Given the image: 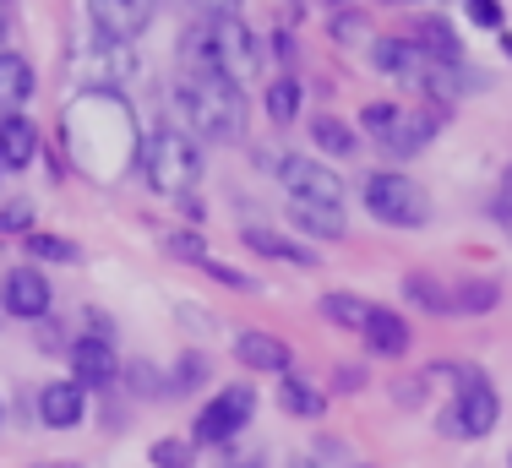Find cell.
<instances>
[{
  "instance_id": "29",
  "label": "cell",
  "mask_w": 512,
  "mask_h": 468,
  "mask_svg": "<svg viewBox=\"0 0 512 468\" xmlns=\"http://www.w3.org/2000/svg\"><path fill=\"white\" fill-rule=\"evenodd\" d=\"M207 381V360L202 354H180V365H175V376H164V387H169V398H186V392H197Z\"/></svg>"
},
{
  "instance_id": "39",
  "label": "cell",
  "mask_w": 512,
  "mask_h": 468,
  "mask_svg": "<svg viewBox=\"0 0 512 468\" xmlns=\"http://www.w3.org/2000/svg\"><path fill=\"white\" fill-rule=\"evenodd\" d=\"M491 213L502 218V224H512V169L502 175V191H496V202H491Z\"/></svg>"
},
{
  "instance_id": "5",
  "label": "cell",
  "mask_w": 512,
  "mask_h": 468,
  "mask_svg": "<svg viewBox=\"0 0 512 468\" xmlns=\"http://www.w3.org/2000/svg\"><path fill=\"white\" fill-rule=\"evenodd\" d=\"M365 213L387 229H425L431 224V196L420 180L398 175V169H376L365 180Z\"/></svg>"
},
{
  "instance_id": "22",
  "label": "cell",
  "mask_w": 512,
  "mask_h": 468,
  "mask_svg": "<svg viewBox=\"0 0 512 468\" xmlns=\"http://www.w3.org/2000/svg\"><path fill=\"white\" fill-rule=\"evenodd\" d=\"M404 300L420 305V311H431V316H453V283H442L431 273H409L404 278Z\"/></svg>"
},
{
  "instance_id": "48",
  "label": "cell",
  "mask_w": 512,
  "mask_h": 468,
  "mask_svg": "<svg viewBox=\"0 0 512 468\" xmlns=\"http://www.w3.org/2000/svg\"><path fill=\"white\" fill-rule=\"evenodd\" d=\"M507 468H512V452H507Z\"/></svg>"
},
{
  "instance_id": "21",
  "label": "cell",
  "mask_w": 512,
  "mask_h": 468,
  "mask_svg": "<svg viewBox=\"0 0 512 468\" xmlns=\"http://www.w3.org/2000/svg\"><path fill=\"white\" fill-rule=\"evenodd\" d=\"M289 218L295 229L316 234V240H344V207H322V202H289Z\"/></svg>"
},
{
  "instance_id": "16",
  "label": "cell",
  "mask_w": 512,
  "mask_h": 468,
  "mask_svg": "<svg viewBox=\"0 0 512 468\" xmlns=\"http://www.w3.org/2000/svg\"><path fill=\"white\" fill-rule=\"evenodd\" d=\"M240 240H246V251H256V256H273V262H289V267H316V262H322V256L311 251V245L284 240L278 229H262V224H246V229H240Z\"/></svg>"
},
{
  "instance_id": "28",
  "label": "cell",
  "mask_w": 512,
  "mask_h": 468,
  "mask_svg": "<svg viewBox=\"0 0 512 468\" xmlns=\"http://www.w3.org/2000/svg\"><path fill=\"white\" fill-rule=\"evenodd\" d=\"M22 245H28V256H33V262H60V267L82 262V245H71L66 234H39V229H33Z\"/></svg>"
},
{
  "instance_id": "14",
  "label": "cell",
  "mask_w": 512,
  "mask_h": 468,
  "mask_svg": "<svg viewBox=\"0 0 512 468\" xmlns=\"http://www.w3.org/2000/svg\"><path fill=\"white\" fill-rule=\"evenodd\" d=\"M371 66L382 71V77L414 82V88H420V77H425V55L414 49V39H376L371 44Z\"/></svg>"
},
{
  "instance_id": "19",
  "label": "cell",
  "mask_w": 512,
  "mask_h": 468,
  "mask_svg": "<svg viewBox=\"0 0 512 468\" xmlns=\"http://www.w3.org/2000/svg\"><path fill=\"white\" fill-rule=\"evenodd\" d=\"M365 343H371V354H382V360H404L414 332H409V322L398 311H382V305H376L371 327H365Z\"/></svg>"
},
{
  "instance_id": "1",
  "label": "cell",
  "mask_w": 512,
  "mask_h": 468,
  "mask_svg": "<svg viewBox=\"0 0 512 468\" xmlns=\"http://www.w3.org/2000/svg\"><path fill=\"white\" fill-rule=\"evenodd\" d=\"M66 153L93 186H115L131 164H142V131L131 104L115 88H82L66 104Z\"/></svg>"
},
{
  "instance_id": "25",
  "label": "cell",
  "mask_w": 512,
  "mask_h": 468,
  "mask_svg": "<svg viewBox=\"0 0 512 468\" xmlns=\"http://www.w3.org/2000/svg\"><path fill=\"white\" fill-rule=\"evenodd\" d=\"M311 142L322 147L327 158H355V147H360L355 126H344L338 115H316V120H311Z\"/></svg>"
},
{
  "instance_id": "26",
  "label": "cell",
  "mask_w": 512,
  "mask_h": 468,
  "mask_svg": "<svg viewBox=\"0 0 512 468\" xmlns=\"http://www.w3.org/2000/svg\"><path fill=\"white\" fill-rule=\"evenodd\" d=\"M300 98H306V88H300V77H278V82H267V120L273 126H289V120L300 115Z\"/></svg>"
},
{
  "instance_id": "30",
  "label": "cell",
  "mask_w": 512,
  "mask_h": 468,
  "mask_svg": "<svg viewBox=\"0 0 512 468\" xmlns=\"http://www.w3.org/2000/svg\"><path fill=\"white\" fill-rule=\"evenodd\" d=\"M327 33H333V44H365L371 39V17L355 11V6H344L333 22H327Z\"/></svg>"
},
{
  "instance_id": "33",
  "label": "cell",
  "mask_w": 512,
  "mask_h": 468,
  "mask_svg": "<svg viewBox=\"0 0 512 468\" xmlns=\"http://www.w3.org/2000/svg\"><path fill=\"white\" fill-rule=\"evenodd\" d=\"M126 371V381H131V392H142V398H169V387H164V376L153 371L148 360H131V365H120Z\"/></svg>"
},
{
  "instance_id": "20",
  "label": "cell",
  "mask_w": 512,
  "mask_h": 468,
  "mask_svg": "<svg viewBox=\"0 0 512 468\" xmlns=\"http://www.w3.org/2000/svg\"><path fill=\"white\" fill-rule=\"evenodd\" d=\"M414 49H420L425 60H442V66H463V44L442 17H425L420 28H414Z\"/></svg>"
},
{
  "instance_id": "47",
  "label": "cell",
  "mask_w": 512,
  "mask_h": 468,
  "mask_svg": "<svg viewBox=\"0 0 512 468\" xmlns=\"http://www.w3.org/2000/svg\"><path fill=\"white\" fill-rule=\"evenodd\" d=\"M502 49H507V55H512V39H502Z\"/></svg>"
},
{
  "instance_id": "46",
  "label": "cell",
  "mask_w": 512,
  "mask_h": 468,
  "mask_svg": "<svg viewBox=\"0 0 512 468\" xmlns=\"http://www.w3.org/2000/svg\"><path fill=\"white\" fill-rule=\"evenodd\" d=\"M235 468H262V463H235Z\"/></svg>"
},
{
  "instance_id": "38",
  "label": "cell",
  "mask_w": 512,
  "mask_h": 468,
  "mask_svg": "<svg viewBox=\"0 0 512 468\" xmlns=\"http://www.w3.org/2000/svg\"><path fill=\"white\" fill-rule=\"evenodd\" d=\"M360 387H365L360 365H338V371H333V392H360Z\"/></svg>"
},
{
  "instance_id": "18",
  "label": "cell",
  "mask_w": 512,
  "mask_h": 468,
  "mask_svg": "<svg viewBox=\"0 0 512 468\" xmlns=\"http://www.w3.org/2000/svg\"><path fill=\"white\" fill-rule=\"evenodd\" d=\"M33 88H39V77H33L28 55L0 49V109H6V115H17V109L33 98Z\"/></svg>"
},
{
  "instance_id": "2",
  "label": "cell",
  "mask_w": 512,
  "mask_h": 468,
  "mask_svg": "<svg viewBox=\"0 0 512 468\" xmlns=\"http://www.w3.org/2000/svg\"><path fill=\"white\" fill-rule=\"evenodd\" d=\"M453 381V403H442L436 409V430L442 436H453V441H480V436H491L496 425H502V398H496V387H491V376L480 371V365H453V360H442V365H431L425 371V381Z\"/></svg>"
},
{
  "instance_id": "13",
  "label": "cell",
  "mask_w": 512,
  "mask_h": 468,
  "mask_svg": "<svg viewBox=\"0 0 512 468\" xmlns=\"http://www.w3.org/2000/svg\"><path fill=\"white\" fill-rule=\"evenodd\" d=\"M436 131H442V115H431V109H398L393 131L382 137V153L414 158L420 147H431V142H436Z\"/></svg>"
},
{
  "instance_id": "23",
  "label": "cell",
  "mask_w": 512,
  "mask_h": 468,
  "mask_svg": "<svg viewBox=\"0 0 512 468\" xmlns=\"http://www.w3.org/2000/svg\"><path fill=\"white\" fill-rule=\"evenodd\" d=\"M278 409H284V414H295V420H322L327 398L311 387L306 376H284V381H278Z\"/></svg>"
},
{
  "instance_id": "42",
  "label": "cell",
  "mask_w": 512,
  "mask_h": 468,
  "mask_svg": "<svg viewBox=\"0 0 512 468\" xmlns=\"http://www.w3.org/2000/svg\"><path fill=\"white\" fill-rule=\"evenodd\" d=\"M289 468H316V463H311V458H295V463H289Z\"/></svg>"
},
{
  "instance_id": "12",
  "label": "cell",
  "mask_w": 512,
  "mask_h": 468,
  "mask_svg": "<svg viewBox=\"0 0 512 468\" xmlns=\"http://www.w3.org/2000/svg\"><path fill=\"white\" fill-rule=\"evenodd\" d=\"M71 381H77V387H109V381L120 376V360H115V343L109 338H77L71 343Z\"/></svg>"
},
{
  "instance_id": "15",
  "label": "cell",
  "mask_w": 512,
  "mask_h": 468,
  "mask_svg": "<svg viewBox=\"0 0 512 468\" xmlns=\"http://www.w3.org/2000/svg\"><path fill=\"white\" fill-rule=\"evenodd\" d=\"M39 158V126L28 115H0V169H28Z\"/></svg>"
},
{
  "instance_id": "40",
  "label": "cell",
  "mask_w": 512,
  "mask_h": 468,
  "mask_svg": "<svg viewBox=\"0 0 512 468\" xmlns=\"http://www.w3.org/2000/svg\"><path fill=\"white\" fill-rule=\"evenodd\" d=\"M191 6H197L202 17L213 22V17H235V11H240V0H191Z\"/></svg>"
},
{
  "instance_id": "3",
  "label": "cell",
  "mask_w": 512,
  "mask_h": 468,
  "mask_svg": "<svg viewBox=\"0 0 512 468\" xmlns=\"http://www.w3.org/2000/svg\"><path fill=\"white\" fill-rule=\"evenodd\" d=\"M175 104L207 142H240L246 137V93L218 71H186L175 88Z\"/></svg>"
},
{
  "instance_id": "9",
  "label": "cell",
  "mask_w": 512,
  "mask_h": 468,
  "mask_svg": "<svg viewBox=\"0 0 512 468\" xmlns=\"http://www.w3.org/2000/svg\"><path fill=\"white\" fill-rule=\"evenodd\" d=\"M0 305L6 316H22V322H44L50 316V278L39 267H11L0 278Z\"/></svg>"
},
{
  "instance_id": "17",
  "label": "cell",
  "mask_w": 512,
  "mask_h": 468,
  "mask_svg": "<svg viewBox=\"0 0 512 468\" xmlns=\"http://www.w3.org/2000/svg\"><path fill=\"white\" fill-rule=\"evenodd\" d=\"M235 360L246 365V371H278V376H289V343L273 338V332H240V338H235Z\"/></svg>"
},
{
  "instance_id": "45",
  "label": "cell",
  "mask_w": 512,
  "mask_h": 468,
  "mask_svg": "<svg viewBox=\"0 0 512 468\" xmlns=\"http://www.w3.org/2000/svg\"><path fill=\"white\" fill-rule=\"evenodd\" d=\"M333 6H338V11H344V6H355V0H333Z\"/></svg>"
},
{
  "instance_id": "44",
  "label": "cell",
  "mask_w": 512,
  "mask_h": 468,
  "mask_svg": "<svg viewBox=\"0 0 512 468\" xmlns=\"http://www.w3.org/2000/svg\"><path fill=\"white\" fill-rule=\"evenodd\" d=\"M382 6H414V0H382Z\"/></svg>"
},
{
  "instance_id": "7",
  "label": "cell",
  "mask_w": 512,
  "mask_h": 468,
  "mask_svg": "<svg viewBox=\"0 0 512 468\" xmlns=\"http://www.w3.org/2000/svg\"><path fill=\"white\" fill-rule=\"evenodd\" d=\"M251 414H256V392L235 381V387H224V392H218V398L197 414L191 441H197V447H224L229 436H240V430H246Z\"/></svg>"
},
{
  "instance_id": "31",
  "label": "cell",
  "mask_w": 512,
  "mask_h": 468,
  "mask_svg": "<svg viewBox=\"0 0 512 468\" xmlns=\"http://www.w3.org/2000/svg\"><path fill=\"white\" fill-rule=\"evenodd\" d=\"M164 251L169 256H180V262H207V256H213V251H207V245H202V234H191V229H169L164 234Z\"/></svg>"
},
{
  "instance_id": "8",
  "label": "cell",
  "mask_w": 512,
  "mask_h": 468,
  "mask_svg": "<svg viewBox=\"0 0 512 468\" xmlns=\"http://www.w3.org/2000/svg\"><path fill=\"white\" fill-rule=\"evenodd\" d=\"M278 180L289 186V202H322V207H344V180L322 164V158H278Z\"/></svg>"
},
{
  "instance_id": "41",
  "label": "cell",
  "mask_w": 512,
  "mask_h": 468,
  "mask_svg": "<svg viewBox=\"0 0 512 468\" xmlns=\"http://www.w3.org/2000/svg\"><path fill=\"white\" fill-rule=\"evenodd\" d=\"M11 33V0H0V39Z\"/></svg>"
},
{
  "instance_id": "43",
  "label": "cell",
  "mask_w": 512,
  "mask_h": 468,
  "mask_svg": "<svg viewBox=\"0 0 512 468\" xmlns=\"http://www.w3.org/2000/svg\"><path fill=\"white\" fill-rule=\"evenodd\" d=\"M39 468H82V463H39Z\"/></svg>"
},
{
  "instance_id": "49",
  "label": "cell",
  "mask_w": 512,
  "mask_h": 468,
  "mask_svg": "<svg viewBox=\"0 0 512 468\" xmlns=\"http://www.w3.org/2000/svg\"><path fill=\"white\" fill-rule=\"evenodd\" d=\"M0 420H6V409H0Z\"/></svg>"
},
{
  "instance_id": "36",
  "label": "cell",
  "mask_w": 512,
  "mask_h": 468,
  "mask_svg": "<svg viewBox=\"0 0 512 468\" xmlns=\"http://www.w3.org/2000/svg\"><path fill=\"white\" fill-rule=\"evenodd\" d=\"M463 11H469L474 28H502V6L496 0H463Z\"/></svg>"
},
{
  "instance_id": "37",
  "label": "cell",
  "mask_w": 512,
  "mask_h": 468,
  "mask_svg": "<svg viewBox=\"0 0 512 468\" xmlns=\"http://www.w3.org/2000/svg\"><path fill=\"white\" fill-rule=\"evenodd\" d=\"M33 224V207L28 202H11V207H0V234H22Z\"/></svg>"
},
{
  "instance_id": "34",
  "label": "cell",
  "mask_w": 512,
  "mask_h": 468,
  "mask_svg": "<svg viewBox=\"0 0 512 468\" xmlns=\"http://www.w3.org/2000/svg\"><path fill=\"white\" fill-rule=\"evenodd\" d=\"M398 109H404V104H382V98H376V104H365V109H360V126H365V131H371V137H376V142H382V137H387V131H393V120H398Z\"/></svg>"
},
{
  "instance_id": "27",
  "label": "cell",
  "mask_w": 512,
  "mask_h": 468,
  "mask_svg": "<svg viewBox=\"0 0 512 468\" xmlns=\"http://www.w3.org/2000/svg\"><path fill=\"white\" fill-rule=\"evenodd\" d=\"M496 300H502V289H496L491 278H469V283H453V311H458V316H480V311H491Z\"/></svg>"
},
{
  "instance_id": "6",
  "label": "cell",
  "mask_w": 512,
  "mask_h": 468,
  "mask_svg": "<svg viewBox=\"0 0 512 468\" xmlns=\"http://www.w3.org/2000/svg\"><path fill=\"white\" fill-rule=\"evenodd\" d=\"M207 49H213V71L229 77L235 88L256 82V71H262V39H256L240 17H213L207 22Z\"/></svg>"
},
{
  "instance_id": "24",
  "label": "cell",
  "mask_w": 512,
  "mask_h": 468,
  "mask_svg": "<svg viewBox=\"0 0 512 468\" xmlns=\"http://www.w3.org/2000/svg\"><path fill=\"white\" fill-rule=\"evenodd\" d=\"M322 316L333 327H349V332H365L376 316L371 300H360V294H322Z\"/></svg>"
},
{
  "instance_id": "35",
  "label": "cell",
  "mask_w": 512,
  "mask_h": 468,
  "mask_svg": "<svg viewBox=\"0 0 512 468\" xmlns=\"http://www.w3.org/2000/svg\"><path fill=\"white\" fill-rule=\"evenodd\" d=\"M202 273L213 278V283H224V289H235V294H251V289H256L251 273H240V267H229V262H213V256L202 262Z\"/></svg>"
},
{
  "instance_id": "4",
  "label": "cell",
  "mask_w": 512,
  "mask_h": 468,
  "mask_svg": "<svg viewBox=\"0 0 512 468\" xmlns=\"http://www.w3.org/2000/svg\"><path fill=\"white\" fill-rule=\"evenodd\" d=\"M142 175L158 196H186L202 180V153L197 142L180 126H158L148 142H142Z\"/></svg>"
},
{
  "instance_id": "10",
  "label": "cell",
  "mask_w": 512,
  "mask_h": 468,
  "mask_svg": "<svg viewBox=\"0 0 512 468\" xmlns=\"http://www.w3.org/2000/svg\"><path fill=\"white\" fill-rule=\"evenodd\" d=\"M88 17L109 44H131L153 22V0H88Z\"/></svg>"
},
{
  "instance_id": "11",
  "label": "cell",
  "mask_w": 512,
  "mask_h": 468,
  "mask_svg": "<svg viewBox=\"0 0 512 468\" xmlns=\"http://www.w3.org/2000/svg\"><path fill=\"white\" fill-rule=\"evenodd\" d=\"M39 420L50 430H77L88 420V387H77V381H44L39 387Z\"/></svg>"
},
{
  "instance_id": "32",
  "label": "cell",
  "mask_w": 512,
  "mask_h": 468,
  "mask_svg": "<svg viewBox=\"0 0 512 468\" xmlns=\"http://www.w3.org/2000/svg\"><path fill=\"white\" fill-rule=\"evenodd\" d=\"M148 458H153V468H191V441L158 436L153 447H148Z\"/></svg>"
}]
</instances>
